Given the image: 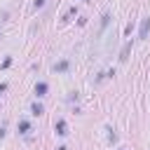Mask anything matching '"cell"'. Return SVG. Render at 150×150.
<instances>
[{
    "instance_id": "cell-7",
    "label": "cell",
    "mask_w": 150,
    "mask_h": 150,
    "mask_svg": "<svg viewBox=\"0 0 150 150\" xmlns=\"http://www.w3.org/2000/svg\"><path fill=\"white\" fill-rule=\"evenodd\" d=\"M30 112H33V115H42L45 110H42V105H40V103H33V108H30Z\"/></svg>"
},
{
    "instance_id": "cell-3",
    "label": "cell",
    "mask_w": 150,
    "mask_h": 150,
    "mask_svg": "<svg viewBox=\"0 0 150 150\" xmlns=\"http://www.w3.org/2000/svg\"><path fill=\"white\" fill-rule=\"evenodd\" d=\"M129 52H131V45H129V42H127V45H124V47H122V52H120V61H122V63H124V61H127V59H129Z\"/></svg>"
},
{
    "instance_id": "cell-9",
    "label": "cell",
    "mask_w": 150,
    "mask_h": 150,
    "mask_svg": "<svg viewBox=\"0 0 150 150\" xmlns=\"http://www.w3.org/2000/svg\"><path fill=\"white\" fill-rule=\"evenodd\" d=\"M5 89H7V84H0V94H2V91H5Z\"/></svg>"
},
{
    "instance_id": "cell-5",
    "label": "cell",
    "mask_w": 150,
    "mask_h": 150,
    "mask_svg": "<svg viewBox=\"0 0 150 150\" xmlns=\"http://www.w3.org/2000/svg\"><path fill=\"white\" fill-rule=\"evenodd\" d=\"M35 94H38V96H45V94H47V82H38V84H35Z\"/></svg>"
},
{
    "instance_id": "cell-8",
    "label": "cell",
    "mask_w": 150,
    "mask_h": 150,
    "mask_svg": "<svg viewBox=\"0 0 150 150\" xmlns=\"http://www.w3.org/2000/svg\"><path fill=\"white\" fill-rule=\"evenodd\" d=\"M33 5H35V9H38V7H42V5H45V0H35Z\"/></svg>"
},
{
    "instance_id": "cell-4",
    "label": "cell",
    "mask_w": 150,
    "mask_h": 150,
    "mask_svg": "<svg viewBox=\"0 0 150 150\" xmlns=\"http://www.w3.org/2000/svg\"><path fill=\"white\" fill-rule=\"evenodd\" d=\"M68 70V61L63 59V61H59V63H54V73H66Z\"/></svg>"
},
{
    "instance_id": "cell-1",
    "label": "cell",
    "mask_w": 150,
    "mask_h": 150,
    "mask_svg": "<svg viewBox=\"0 0 150 150\" xmlns=\"http://www.w3.org/2000/svg\"><path fill=\"white\" fill-rule=\"evenodd\" d=\"M148 33H150V16L141 21V30H138V38H141V40H145V38H148Z\"/></svg>"
},
{
    "instance_id": "cell-6",
    "label": "cell",
    "mask_w": 150,
    "mask_h": 150,
    "mask_svg": "<svg viewBox=\"0 0 150 150\" xmlns=\"http://www.w3.org/2000/svg\"><path fill=\"white\" fill-rule=\"evenodd\" d=\"M28 129H30V124H28L26 120H21V122H19V134H28Z\"/></svg>"
},
{
    "instance_id": "cell-2",
    "label": "cell",
    "mask_w": 150,
    "mask_h": 150,
    "mask_svg": "<svg viewBox=\"0 0 150 150\" xmlns=\"http://www.w3.org/2000/svg\"><path fill=\"white\" fill-rule=\"evenodd\" d=\"M54 131H56L59 136H66V134H68V127H66V120H56V122H54Z\"/></svg>"
},
{
    "instance_id": "cell-10",
    "label": "cell",
    "mask_w": 150,
    "mask_h": 150,
    "mask_svg": "<svg viewBox=\"0 0 150 150\" xmlns=\"http://www.w3.org/2000/svg\"><path fill=\"white\" fill-rule=\"evenodd\" d=\"M56 150H66V148H63V145H61V148H56Z\"/></svg>"
}]
</instances>
